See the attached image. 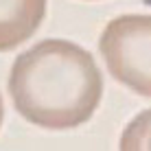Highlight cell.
I'll return each instance as SVG.
<instances>
[{"instance_id": "cell-1", "label": "cell", "mask_w": 151, "mask_h": 151, "mask_svg": "<svg viewBox=\"0 0 151 151\" xmlns=\"http://www.w3.org/2000/svg\"><path fill=\"white\" fill-rule=\"evenodd\" d=\"M15 110L44 129H72L90 121L103 96L94 57L68 40H42L15 57L9 75Z\"/></svg>"}, {"instance_id": "cell-2", "label": "cell", "mask_w": 151, "mask_h": 151, "mask_svg": "<svg viewBox=\"0 0 151 151\" xmlns=\"http://www.w3.org/2000/svg\"><path fill=\"white\" fill-rule=\"evenodd\" d=\"M99 50L114 79L151 99V13H127L107 22Z\"/></svg>"}, {"instance_id": "cell-3", "label": "cell", "mask_w": 151, "mask_h": 151, "mask_svg": "<svg viewBox=\"0 0 151 151\" xmlns=\"http://www.w3.org/2000/svg\"><path fill=\"white\" fill-rule=\"evenodd\" d=\"M46 15V0H0V53L33 37Z\"/></svg>"}, {"instance_id": "cell-4", "label": "cell", "mask_w": 151, "mask_h": 151, "mask_svg": "<svg viewBox=\"0 0 151 151\" xmlns=\"http://www.w3.org/2000/svg\"><path fill=\"white\" fill-rule=\"evenodd\" d=\"M151 129V110L136 114L121 134L118 151H147V134Z\"/></svg>"}, {"instance_id": "cell-5", "label": "cell", "mask_w": 151, "mask_h": 151, "mask_svg": "<svg viewBox=\"0 0 151 151\" xmlns=\"http://www.w3.org/2000/svg\"><path fill=\"white\" fill-rule=\"evenodd\" d=\"M2 118H4V101L0 96V125H2Z\"/></svg>"}, {"instance_id": "cell-6", "label": "cell", "mask_w": 151, "mask_h": 151, "mask_svg": "<svg viewBox=\"0 0 151 151\" xmlns=\"http://www.w3.org/2000/svg\"><path fill=\"white\" fill-rule=\"evenodd\" d=\"M147 151H151V129H149V134H147Z\"/></svg>"}]
</instances>
